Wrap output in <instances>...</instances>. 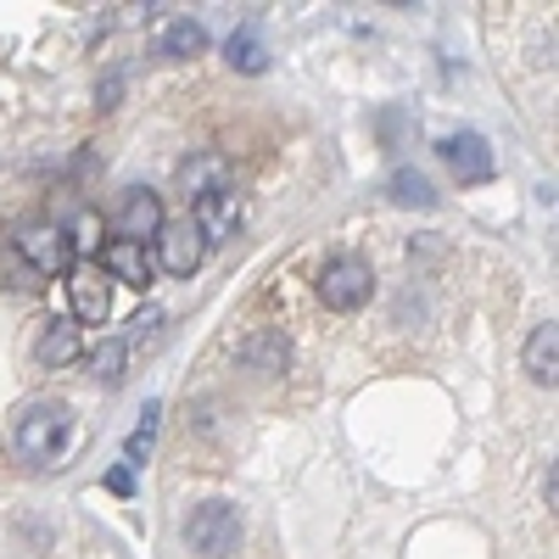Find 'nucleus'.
Listing matches in <instances>:
<instances>
[{
    "label": "nucleus",
    "mask_w": 559,
    "mask_h": 559,
    "mask_svg": "<svg viewBox=\"0 0 559 559\" xmlns=\"http://www.w3.org/2000/svg\"><path fill=\"white\" fill-rule=\"evenodd\" d=\"M241 364L258 369V376H280V369L292 364V342L280 336V331H252V336L241 342Z\"/></svg>",
    "instance_id": "ddd939ff"
},
{
    "label": "nucleus",
    "mask_w": 559,
    "mask_h": 559,
    "mask_svg": "<svg viewBox=\"0 0 559 559\" xmlns=\"http://www.w3.org/2000/svg\"><path fill=\"white\" fill-rule=\"evenodd\" d=\"M163 197L157 191H129L123 207L112 213V241H129V247H146L163 236Z\"/></svg>",
    "instance_id": "39448f33"
},
{
    "label": "nucleus",
    "mask_w": 559,
    "mask_h": 559,
    "mask_svg": "<svg viewBox=\"0 0 559 559\" xmlns=\"http://www.w3.org/2000/svg\"><path fill=\"white\" fill-rule=\"evenodd\" d=\"M207 258V241H202V229L191 218H179V224H163V236H157V263L179 280H191Z\"/></svg>",
    "instance_id": "423d86ee"
},
{
    "label": "nucleus",
    "mask_w": 559,
    "mask_h": 559,
    "mask_svg": "<svg viewBox=\"0 0 559 559\" xmlns=\"http://www.w3.org/2000/svg\"><path fill=\"white\" fill-rule=\"evenodd\" d=\"M68 437H73V408L68 403H34L23 419H17V453H28V459H57L62 448H68Z\"/></svg>",
    "instance_id": "f03ea898"
},
{
    "label": "nucleus",
    "mask_w": 559,
    "mask_h": 559,
    "mask_svg": "<svg viewBox=\"0 0 559 559\" xmlns=\"http://www.w3.org/2000/svg\"><path fill=\"white\" fill-rule=\"evenodd\" d=\"M73 358H79V324H68V319L45 324V336L34 342V364H39V369H62V364H73Z\"/></svg>",
    "instance_id": "4468645a"
},
{
    "label": "nucleus",
    "mask_w": 559,
    "mask_h": 559,
    "mask_svg": "<svg viewBox=\"0 0 559 559\" xmlns=\"http://www.w3.org/2000/svg\"><path fill=\"white\" fill-rule=\"evenodd\" d=\"M224 57H229V68H236V73H263L269 68V45H263L258 28H236V34H229V45H224Z\"/></svg>",
    "instance_id": "2eb2a0df"
},
{
    "label": "nucleus",
    "mask_w": 559,
    "mask_h": 559,
    "mask_svg": "<svg viewBox=\"0 0 559 559\" xmlns=\"http://www.w3.org/2000/svg\"><path fill=\"white\" fill-rule=\"evenodd\" d=\"M437 152L448 157V168L459 174V185H487V179H492V146H487L481 134H471V129L448 134Z\"/></svg>",
    "instance_id": "1a4fd4ad"
},
{
    "label": "nucleus",
    "mask_w": 559,
    "mask_h": 559,
    "mask_svg": "<svg viewBox=\"0 0 559 559\" xmlns=\"http://www.w3.org/2000/svg\"><path fill=\"white\" fill-rule=\"evenodd\" d=\"M191 224L202 229L207 247H213V241H229V236L241 229V191H236V185H224V191L191 202Z\"/></svg>",
    "instance_id": "6e6552de"
},
{
    "label": "nucleus",
    "mask_w": 559,
    "mask_h": 559,
    "mask_svg": "<svg viewBox=\"0 0 559 559\" xmlns=\"http://www.w3.org/2000/svg\"><path fill=\"white\" fill-rule=\"evenodd\" d=\"M118 90H123V79H118V73H112V79H107V84H102V107H118Z\"/></svg>",
    "instance_id": "412c9836"
},
{
    "label": "nucleus",
    "mask_w": 559,
    "mask_h": 559,
    "mask_svg": "<svg viewBox=\"0 0 559 559\" xmlns=\"http://www.w3.org/2000/svg\"><path fill=\"white\" fill-rule=\"evenodd\" d=\"M185 548L197 559H229L241 548V515L229 498H207L191 509V521H185Z\"/></svg>",
    "instance_id": "f257e3e1"
},
{
    "label": "nucleus",
    "mask_w": 559,
    "mask_h": 559,
    "mask_svg": "<svg viewBox=\"0 0 559 559\" xmlns=\"http://www.w3.org/2000/svg\"><path fill=\"white\" fill-rule=\"evenodd\" d=\"M386 197H392L397 207H437V191H431V179L419 174V168H397V174L386 179Z\"/></svg>",
    "instance_id": "dca6fc26"
},
{
    "label": "nucleus",
    "mask_w": 559,
    "mask_h": 559,
    "mask_svg": "<svg viewBox=\"0 0 559 559\" xmlns=\"http://www.w3.org/2000/svg\"><path fill=\"white\" fill-rule=\"evenodd\" d=\"M107 487H112V492H134V476H129V464H118V471L107 476Z\"/></svg>",
    "instance_id": "aec40b11"
},
{
    "label": "nucleus",
    "mask_w": 559,
    "mask_h": 559,
    "mask_svg": "<svg viewBox=\"0 0 559 559\" xmlns=\"http://www.w3.org/2000/svg\"><path fill=\"white\" fill-rule=\"evenodd\" d=\"M526 376L537 381V386H554L559 381V324L548 319V324H537V331L526 336Z\"/></svg>",
    "instance_id": "f8f14e48"
},
{
    "label": "nucleus",
    "mask_w": 559,
    "mask_h": 559,
    "mask_svg": "<svg viewBox=\"0 0 559 559\" xmlns=\"http://www.w3.org/2000/svg\"><path fill=\"white\" fill-rule=\"evenodd\" d=\"M17 263L28 274H45V280H57L79 263V247L62 224H28L23 236H17Z\"/></svg>",
    "instance_id": "7ed1b4c3"
},
{
    "label": "nucleus",
    "mask_w": 559,
    "mask_h": 559,
    "mask_svg": "<svg viewBox=\"0 0 559 559\" xmlns=\"http://www.w3.org/2000/svg\"><path fill=\"white\" fill-rule=\"evenodd\" d=\"M96 269H102L107 280H118V286H134V292H146L152 274H157L152 252H146V247H129V241H107Z\"/></svg>",
    "instance_id": "9d476101"
},
{
    "label": "nucleus",
    "mask_w": 559,
    "mask_h": 559,
    "mask_svg": "<svg viewBox=\"0 0 559 559\" xmlns=\"http://www.w3.org/2000/svg\"><path fill=\"white\" fill-rule=\"evenodd\" d=\"M179 197L185 202H202V197H213V191H224V185H236L229 179V163L218 157V152H202V157H191V163H179Z\"/></svg>",
    "instance_id": "9b49d317"
},
{
    "label": "nucleus",
    "mask_w": 559,
    "mask_h": 559,
    "mask_svg": "<svg viewBox=\"0 0 559 559\" xmlns=\"http://www.w3.org/2000/svg\"><path fill=\"white\" fill-rule=\"evenodd\" d=\"M157 414H163V403H146L140 426L129 431V448H123V459H129V464H146V459H152V448H157Z\"/></svg>",
    "instance_id": "6ab92c4d"
},
{
    "label": "nucleus",
    "mask_w": 559,
    "mask_h": 559,
    "mask_svg": "<svg viewBox=\"0 0 559 559\" xmlns=\"http://www.w3.org/2000/svg\"><path fill=\"white\" fill-rule=\"evenodd\" d=\"M369 292H376V274H369V263L353 258V252H342V258H331V263L319 269V297H324V308L358 313V308L369 302Z\"/></svg>",
    "instance_id": "20e7f679"
},
{
    "label": "nucleus",
    "mask_w": 559,
    "mask_h": 559,
    "mask_svg": "<svg viewBox=\"0 0 559 559\" xmlns=\"http://www.w3.org/2000/svg\"><path fill=\"white\" fill-rule=\"evenodd\" d=\"M68 297H73V319L79 324H107L112 313V280L90 263H73L68 269Z\"/></svg>",
    "instance_id": "0eeeda50"
},
{
    "label": "nucleus",
    "mask_w": 559,
    "mask_h": 559,
    "mask_svg": "<svg viewBox=\"0 0 559 559\" xmlns=\"http://www.w3.org/2000/svg\"><path fill=\"white\" fill-rule=\"evenodd\" d=\"M207 51V28L191 23V17H179L163 28V57H202Z\"/></svg>",
    "instance_id": "a211bd4d"
},
{
    "label": "nucleus",
    "mask_w": 559,
    "mask_h": 559,
    "mask_svg": "<svg viewBox=\"0 0 559 559\" xmlns=\"http://www.w3.org/2000/svg\"><path fill=\"white\" fill-rule=\"evenodd\" d=\"M90 376H96V381H107V386H118V381L129 376V342L107 336L96 353H90Z\"/></svg>",
    "instance_id": "f3484780"
}]
</instances>
